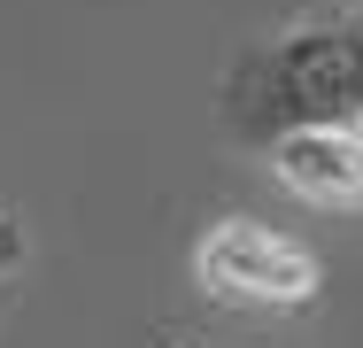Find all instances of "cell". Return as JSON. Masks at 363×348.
<instances>
[{"mask_svg":"<svg viewBox=\"0 0 363 348\" xmlns=\"http://www.w3.org/2000/svg\"><path fill=\"white\" fill-rule=\"evenodd\" d=\"M224 116L247 139H279L294 124H356L363 132V8L301 16L224 77Z\"/></svg>","mask_w":363,"mask_h":348,"instance_id":"1","label":"cell"},{"mask_svg":"<svg viewBox=\"0 0 363 348\" xmlns=\"http://www.w3.org/2000/svg\"><path fill=\"white\" fill-rule=\"evenodd\" d=\"M194 278H201V294L240 302V310H301L325 286L317 256L255 217H217L194 248Z\"/></svg>","mask_w":363,"mask_h":348,"instance_id":"2","label":"cell"},{"mask_svg":"<svg viewBox=\"0 0 363 348\" xmlns=\"http://www.w3.org/2000/svg\"><path fill=\"white\" fill-rule=\"evenodd\" d=\"M263 147H271V170H279L286 194L363 217V132L356 124H294Z\"/></svg>","mask_w":363,"mask_h":348,"instance_id":"3","label":"cell"}]
</instances>
